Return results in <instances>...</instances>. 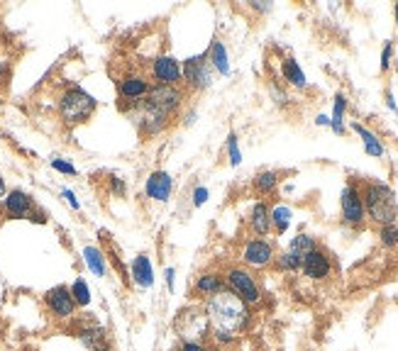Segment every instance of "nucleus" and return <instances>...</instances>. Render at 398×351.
<instances>
[{
	"label": "nucleus",
	"mask_w": 398,
	"mask_h": 351,
	"mask_svg": "<svg viewBox=\"0 0 398 351\" xmlns=\"http://www.w3.org/2000/svg\"><path fill=\"white\" fill-rule=\"evenodd\" d=\"M203 318L208 322L210 339L218 347H232L252 327L254 315L249 305H244L230 290H223L203 303Z\"/></svg>",
	"instance_id": "obj_1"
},
{
	"label": "nucleus",
	"mask_w": 398,
	"mask_h": 351,
	"mask_svg": "<svg viewBox=\"0 0 398 351\" xmlns=\"http://www.w3.org/2000/svg\"><path fill=\"white\" fill-rule=\"evenodd\" d=\"M208 51L198 56H191V59L184 61L181 71H184V83L189 85L191 90H203L210 85V73H208Z\"/></svg>",
	"instance_id": "obj_14"
},
{
	"label": "nucleus",
	"mask_w": 398,
	"mask_h": 351,
	"mask_svg": "<svg viewBox=\"0 0 398 351\" xmlns=\"http://www.w3.org/2000/svg\"><path fill=\"white\" fill-rule=\"evenodd\" d=\"M223 290H227L223 271H201L191 283L193 298H196V300H203V303L210 300V298H215V295H220Z\"/></svg>",
	"instance_id": "obj_15"
},
{
	"label": "nucleus",
	"mask_w": 398,
	"mask_h": 351,
	"mask_svg": "<svg viewBox=\"0 0 398 351\" xmlns=\"http://www.w3.org/2000/svg\"><path fill=\"white\" fill-rule=\"evenodd\" d=\"M69 290H71V298H73V303H76V308H88L90 305V288L86 283V278L78 276V278L71 283Z\"/></svg>",
	"instance_id": "obj_28"
},
{
	"label": "nucleus",
	"mask_w": 398,
	"mask_h": 351,
	"mask_svg": "<svg viewBox=\"0 0 398 351\" xmlns=\"http://www.w3.org/2000/svg\"><path fill=\"white\" fill-rule=\"evenodd\" d=\"M225 285L232 295H237L244 305L249 308H257L264 300V293H261V285L249 268L244 266H230L225 271Z\"/></svg>",
	"instance_id": "obj_4"
},
{
	"label": "nucleus",
	"mask_w": 398,
	"mask_h": 351,
	"mask_svg": "<svg viewBox=\"0 0 398 351\" xmlns=\"http://www.w3.org/2000/svg\"><path fill=\"white\" fill-rule=\"evenodd\" d=\"M5 195H8V186H5V178L0 176V200H3Z\"/></svg>",
	"instance_id": "obj_44"
},
{
	"label": "nucleus",
	"mask_w": 398,
	"mask_h": 351,
	"mask_svg": "<svg viewBox=\"0 0 398 351\" xmlns=\"http://www.w3.org/2000/svg\"><path fill=\"white\" fill-rule=\"evenodd\" d=\"M95 108H98V100L90 93H86L81 85H71L59 98V117L69 127L88 122L90 115L95 112Z\"/></svg>",
	"instance_id": "obj_3"
},
{
	"label": "nucleus",
	"mask_w": 398,
	"mask_h": 351,
	"mask_svg": "<svg viewBox=\"0 0 398 351\" xmlns=\"http://www.w3.org/2000/svg\"><path fill=\"white\" fill-rule=\"evenodd\" d=\"M391 59H394V42H386L384 51H381V73H386L391 68Z\"/></svg>",
	"instance_id": "obj_33"
},
{
	"label": "nucleus",
	"mask_w": 398,
	"mask_h": 351,
	"mask_svg": "<svg viewBox=\"0 0 398 351\" xmlns=\"http://www.w3.org/2000/svg\"><path fill=\"white\" fill-rule=\"evenodd\" d=\"M208 195H210V191L206 186H198L196 191H193V205H196V208H201V205L208 200Z\"/></svg>",
	"instance_id": "obj_35"
},
{
	"label": "nucleus",
	"mask_w": 398,
	"mask_h": 351,
	"mask_svg": "<svg viewBox=\"0 0 398 351\" xmlns=\"http://www.w3.org/2000/svg\"><path fill=\"white\" fill-rule=\"evenodd\" d=\"M61 195H64L66 203H69L73 210H81V205H78V200H76V195H73V191H69V188H64V191H61Z\"/></svg>",
	"instance_id": "obj_37"
},
{
	"label": "nucleus",
	"mask_w": 398,
	"mask_h": 351,
	"mask_svg": "<svg viewBox=\"0 0 398 351\" xmlns=\"http://www.w3.org/2000/svg\"><path fill=\"white\" fill-rule=\"evenodd\" d=\"M0 215H3V212H0Z\"/></svg>",
	"instance_id": "obj_48"
},
{
	"label": "nucleus",
	"mask_w": 398,
	"mask_h": 351,
	"mask_svg": "<svg viewBox=\"0 0 398 351\" xmlns=\"http://www.w3.org/2000/svg\"><path fill=\"white\" fill-rule=\"evenodd\" d=\"M52 169H56V171H59V174H66V176H76V166L69 164V161L52 159Z\"/></svg>",
	"instance_id": "obj_34"
},
{
	"label": "nucleus",
	"mask_w": 398,
	"mask_h": 351,
	"mask_svg": "<svg viewBox=\"0 0 398 351\" xmlns=\"http://www.w3.org/2000/svg\"><path fill=\"white\" fill-rule=\"evenodd\" d=\"M227 159H230V166H240L242 164V152H240V144H237L235 132H230V135H227Z\"/></svg>",
	"instance_id": "obj_31"
},
{
	"label": "nucleus",
	"mask_w": 398,
	"mask_h": 351,
	"mask_svg": "<svg viewBox=\"0 0 398 351\" xmlns=\"http://www.w3.org/2000/svg\"><path fill=\"white\" fill-rule=\"evenodd\" d=\"M5 73H8V66H5V61L0 59V83L5 80Z\"/></svg>",
	"instance_id": "obj_45"
},
{
	"label": "nucleus",
	"mask_w": 398,
	"mask_h": 351,
	"mask_svg": "<svg viewBox=\"0 0 398 351\" xmlns=\"http://www.w3.org/2000/svg\"><path fill=\"white\" fill-rule=\"evenodd\" d=\"M394 17H396V27H398V3L394 5Z\"/></svg>",
	"instance_id": "obj_47"
},
{
	"label": "nucleus",
	"mask_w": 398,
	"mask_h": 351,
	"mask_svg": "<svg viewBox=\"0 0 398 351\" xmlns=\"http://www.w3.org/2000/svg\"><path fill=\"white\" fill-rule=\"evenodd\" d=\"M386 105H389V110H391V112H396V115H398L396 98H394V93H391V90H389V93H386Z\"/></svg>",
	"instance_id": "obj_42"
},
{
	"label": "nucleus",
	"mask_w": 398,
	"mask_h": 351,
	"mask_svg": "<svg viewBox=\"0 0 398 351\" xmlns=\"http://www.w3.org/2000/svg\"><path fill=\"white\" fill-rule=\"evenodd\" d=\"M30 220H32V222H37V224H44V222H47V212L39 210V208H35V210H32V215H30Z\"/></svg>",
	"instance_id": "obj_39"
},
{
	"label": "nucleus",
	"mask_w": 398,
	"mask_h": 351,
	"mask_svg": "<svg viewBox=\"0 0 398 351\" xmlns=\"http://www.w3.org/2000/svg\"><path fill=\"white\" fill-rule=\"evenodd\" d=\"M130 120L135 122V127L140 130L142 137H157L162 135L164 130L169 127V122H172V117H169L167 112H162L159 108L152 105L150 100H142L137 105L130 108Z\"/></svg>",
	"instance_id": "obj_5"
},
{
	"label": "nucleus",
	"mask_w": 398,
	"mask_h": 351,
	"mask_svg": "<svg viewBox=\"0 0 398 351\" xmlns=\"http://www.w3.org/2000/svg\"><path fill=\"white\" fill-rule=\"evenodd\" d=\"M345 112H347V98L345 93H337L332 105V117H330V127H332L335 135H345Z\"/></svg>",
	"instance_id": "obj_26"
},
{
	"label": "nucleus",
	"mask_w": 398,
	"mask_h": 351,
	"mask_svg": "<svg viewBox=\"0 0 398 351\" xmlns=\"http://www.w3.org/2000/svg\"><path fill=\"white\" fill-rule=\"evenodd\" d=\"M150 90H152V80L147 73L130 71L117 78V98H120L122 105L125 103H130V108L137 105V103H142L150 95Z\"/></svg>",
	"instance_id": "obj_8"
},
{
	"label": "nucleus",
	"mask_w": 398,
	"mask_h": 351,
	"mask_svg": "<svg viewBox=\"0 0 398 351\" xmlns=\"http://www.w3.org/2000/svg\"><path fill=\"white\" fill-rule=\"evenodd\" d=\"M271 95L276 98V103H278V105H288V93H286V90H281V88H278L276 83L271 85Z\"/></svg>",
	"instance_id": "obj_36"
},
{
	"label": "nucleus",
	"mask_w": 398,
	"mask_h": 351,
	"mask_svg": "<svg viewBox=\"0 0 398 351\" xmlns=\"http://www.w3.org/2000/svg\"><path fill=\"white\" fill-rule=\"evenodd\" d=\"M206 51H208V64L213 66L220 76H227V73H230V59H227L225 44L220 42V39H215V42L210 44V49H206Z\"/></svg>",
	"instance_id": "obj_22"
},
{
	"label": "nucleus",
	"mask_w": 398,
	"mask_h": 351,
	"mask_svg": "<svg viewBox=\"0 0 398 351\" xmlns=\"http://www.w3.org/2000/svg\"><path fill=\"white\" fill-rule=\"evenodd\" d=\"M179 351H218V349L208 347L203 339H186V337H181Z\"/></svg>",
	"instance_id": "obj_32"
},
{
	"label": "nucleus",
	"mask_w": 398,
	"mask_h": 351,
	"mask_svg": "<svg viewBox=\"0 0 398 351\" xmlns=\"http://www.w3.org/2000/svg\"><path fill=\"white\" fill-rule=\"evenodd\" d=\"M105 330L100 325H95V322H86V325L76 327V339L83 344L88 351L90 349H98V347H105Z\"/></svg>",
	"instance_id": "obj_18"
},
{
	"label": "nucleus",
	"mask_w": 398,
	"mask_h": 351,
	"mask_svg": "<svg viewBox=\"0 0 398 351\" xmlns=\"http://www.w3.org/2000/svg\"><path fill=\"white\" fill-rule=\"evenodd\" d=\"M110 191L115 193V195H122L125 193V183L120 181V178H112V181H110Z\"/></svg>",
	"instance_id": "obj_40"
},
{
	"label": "nucleus",
	"mask_w": 398,
	"mask_h": 351,
	"mask_svg": "<svg viewBox=\"0 0 398 351\" xmlns=\"http://www.w3.org/2000/svg\"><path fill=\"white\" fill-rule=\"evenodd\" d=\"M242 266L249 268V271H261V268H269L276 258V246L271 244L269 239H247L240 251Z\"/></svg>",
	"instance_id": "obj_7"
},
{
	"label": "nucleus",
	"mask_w": 398,
	"mask_h": 351,
	"mask_svg": "<svg viewBox=\"0 0 398 351\" xmlns=\"http://www.w3.org/2000/svg\"><path fill=\"white\" fill-rule=\"evenodd\" d=\"M90 351H112L110 347H108V344H105V347H98V349H90Z\"/></svg>",
	"instance_id": "obj_46"
},
{
	"label": "nucleus",
	"mask_w": 398,
	"mask_h": 351,
	"mask_svg": "<svg viewBox=\"0 0 398 351\" xmlns=\"http://www.w3.org/2000/svg\"><path fill=\"white\" fill-rule=\"evenodd\" d=\"M281 73H283V80H286L288 85H293V88H298V90L308 88V80H305V73L300 71L298 61L291 59V56H286V59L281 61Z\"/></svg>",
	"instance_id": "obj_23"
},
{
	"label": "nucleus",
	"mask_w": 398,
	"mask_h": 351,
	"mask_svg": "<svg viewBox=\"0 0 398 351\" xmlns=\"http://www.w3.org/2000/svg\"><path fill=\"white\" fill-rule=\"evenodd\" d=\"M44 305H47L49 315H52L54 320H73V315H76V310H78L71 298L69 285L49 288V290L44 293Z\"/></svg>",
	"instance_id": "obj_10"
},
{
	"label": "nucleus",
	"mask_w": 398,
	"mask_h": 351,
	"mask_svg": "<svg viewBox=\"0 0 398 351\" xmlns=\"http://www.w3.org/2000/svg\"><path fill=\"white\" fill-rule=\"evenodd\" d=\"M130 271H132V281L140 288H152V285H155V266H152V261H150V256H147V254L135 256Z\"/></svg>",
	"instance_id": "obj_19"
},
{
	"label": "nucleus",
	"mask_w": 398,
	"mask_h": 351,
	"mask_svg": "<svg viewBox=\"0 0 398 351\" xmlns=\"http://www.w3.org/2000/svg\"><path fill=\"white\" fill-rule=\"evenodd\" d=\"M300 258L298 254H293V251H281V254H276L274 258V266L278 268V271H283V273H295V271H300Z\"/></svg>",
	"instance_id": "obj_27"
},
{
	"label": "nucleus",
	"mask_w": 398,
	"mask_h": 351,
	"mask_svg": "<svg viewBox=\"0 0 398 351\" xmlns=\"http://www.w3.org/2000/svg\"><path fill=\"white\" fill-rule=\"evenodd\" d=\"M313 249H318V241H315L313 234H295V237L291 239V244H288V251L298 254L300 258H303Z\"/></svg>",
	"instance_id": "obj_29"
},
{
	"label": "nucleus",
	"mask_w": 398,
	"mask_h": 351,
	"mask_svg": "<svg viewBox=\"0 0 398 351\" xmlns=\"http://www.w3.org/2000/svg\"><path fill=\"white\" fill-rule=\"evenodd\" d=\"M315 125H318V127H330V117H328V115H318Z\"/></svg>",
	"instance_id": "obj_43"
},
{
	"label": "nucleus",
	"mask_w": 398,
	"mask_h": 351,
	"mask_svg": "<svg viewBox=\"0 0 398 351\" xmlns=\"http://www.w3.org/2000/svg\"><path fill=\"white\" fill-rule=\"evenodd\" d=\"M362 200L364 210H367V220H372L379 227L386 224H396L398 220V200L391 186L379 181H369L362 186Z\"/></svg>",
	"instance_id": "obj_2"
},
{
	"label": "nucleus",
	"mask_w": 398,
	"mask_h": 351,
	"mask_svg": "<svg viewBox=\"0 0 398 351\" xmlns=\"http://www.w3.org/2000/svg\"><path fill=\"white\" fill-rule=\"evenodd\" d=\"M184 95L186 93L181 85H152L147 100L155 108H159L162 112H167L169 117H174L181 110V105H184Z\"/></svg>",
	"instance_id": "obj_12"
},
{
	"label": "nucleus",
	"mask_w": 398,
	"mask_h": 351,
	"mask_svg": "<svg viewBox=\"0 0 398 351\" xmlns=\"http://www.w3.org/2000/svg\"><path fill=\"white\" fill-rule=\"evenodd\" d=\"M174 278H176V271L174 268H167V271H164V281H167L169 290H174Z\"/></svg>",
	"instance_id": "obj_41"
},
{
	"label": "nucleus",
	"mask_w": 398,
	"mask_h": 351,
	"mask_svg": "<svg viewBox=\"0 0 398 351\" xmlns=\"http://www.w3.org/2000/svg\"><path fill=\"white\" fill-rule=\"evenodd\" d=\"M249 8L257 10V13H269L271 3H264V0H254V3H249Z\"/></svg>",
	"instance_id": "obj_38"
},
{
	"label": "nucleus",
	"mask_w": 398,
	"mask_h": 351,
	"mask_svg": "<svg viewBox=\"0 0 398 351\" xmlns=\"http://www.w3.org/2000/svg\"><path fill=\"white\" fill-rule=\"evenodd\" d=\"M379 241L384 249H398V224L379 227Z\"/></svg>",
	"instance_id": "obj_30"
},
{
	"label": "nucleus",
	"mask_w": 398,
	"mask_h": 351,
	"mask_svg": "<svg viewBox=\"0 0 398 351\" xmlns=\"http://www.w3.org/2000/svg\"><path fill=\"white\" fill-rule=\"evenodd\" d=\"M152 85H181L184 83V71L181 64L172 54H159L150 66Z\"/></svg>",
	"instance_id": "obj_9"
},
{
	"label": "nucleus",
	"mask_w": 398,
	"mask_h": 351,
	"mask_svg": "<svg viewBox=\"0 0 398 351\" xmlns=\"http://www.w3.org/2000/svg\"><path fill=\"white\" fill-rule=\"evenodd\" d=\"M352 130H355L357 135H360V140H362V144H364V152H367L369 157H374V159H381V157H384V154H386L384 142H381L372 130H367V127H364V125H360V122L352 125Z\"/></svg>",
	"instance_id": "obj_20"
},
{
	"label": "nucleus",
	"mask_w": 398,
	"mask_h": 351,
	"mask_svg": "<svg viewBox=\"0 0 398 351\" xmlns=\"http://www.w3.org/2000/svg\"><path fill=\"white\" fill-rule=\"evenodd\" d=\"M172 191H174L172 174H167V171H152V174L147 176V183H145L147 198L157 200V203H167V200L172 198Z\"/></svg>",
	"instance_id": "obj_16"
},
{
	"label": "nucleus",
	"mask_w": 398,
	"mask_h": 351,
	"mask_svg": "<svg viewBox=\"0 0 398 351\" xmlns=\"http://www.w3.org/2000/svg\"><path fill=\"white\" fill-rule=\"evenodd\" d=\"M252 186L259 195H271L278 188V174L271 169L259 171V174L252 178Z\"/></svg>",
	"instance_id": "obj_24"
},
{
	"label": "nucleus",
	"mask_w": 398,
	"mask_h": 351,
	"mask_svg": "<svg viewBox=\"0 0 398 351\" xmlns=\"http://www.w3.org/2000/svg\"><path fill=\"white\" fill-rule=\"evenodd\" d=\"M300 273L308 281L323 283V281H328L330 273H332V258H330L325 249L318 246V249H313L303 256V261H300Z\"/></svg>",
	"instance_id": "obj_13"
},
{
	"label": "nucleus",
	"mask_w": 398,
	"mask_h": 351,
	"mask_svg": "<svg viewBox=\"0 0 398 351\" xmlns=\"http://www.w3.org/2000/svg\"><path fill=\"white\" fill-rule=\"evenodd\" d=\"M249 229L257 239H266L271 234V208L264 200L254 203L249 210Z\"/></svg>",
	"instance_id": "obj_17"
},
{
	"label": "nucleus",
	"mask_w": 398,
	"mask_h": 351,
	"mask_svg": "<svg viewBox=\"0 0 398 351\" xmlns=\"http://www.w3.org/2000/svg\"><path fill=\"white\" fill-rule=\"evenodd\" d=\"M35 208H37L35 198H32L30 193L20 191V188L8 191V195L0 200V212H3V217H8V220H30Z\"/></svg>",
	"instance_id": "obj_11"
},
{
	"label": "nucleus",
	"mask_w": 398,
	"mask_h": 351,
	"mask_svg": "<svg viewBox=\"0 0 398 351\" xmlns=\"http://www.w3.org/2000/svg\"><path fill=\"white\" fill-rule=\"evenodd\" d=\"M340 217L350 229H362L367 224V210H364L362 188L357 183H347L340 195Z\"/></svg>",
	"instance_id": "obj_6"
},
{
	"label": "nucleus",
	"mask_w": 398,
	"mask_h": 351,
	"mask_svg": "<svg viewBox=\"0 0 398 351\" xmlns=\"http://www.w3.org/2000/svg\"><path fill=\"white\" fill-rule=\"evenodd\" d=\"M291 217H293V212H291V208H286V205H276V208H271V232L286 234V229L291 227Z\"/></svg>",
	"instance_id": "obj_25"
},
{
	"label": "nucleus",
	"mask_w": 398,
	"mask_h": 351,
	"mask_svg": "<svg viewBox=\"0 0 398 351\" xmlns=\"http://www.w3.org/2000/svg\"><path fill=\"white\" fill-rule=\"evenodd\" d=\"M83 261H86L88 271L93 276H98V278H103L108 273V256L98 246H83Z\"/></svg>",
	"instance_id": "obj_21"
}]
</instances>
